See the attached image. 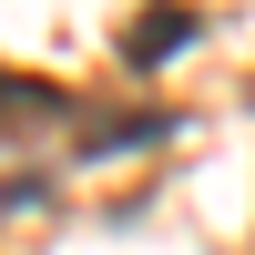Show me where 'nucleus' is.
<instances>
[{
    "mask_svg": "<svg viewBox=\"0 0 255 255\" xmlns=\"http://www.w3.org/2000/svg\"><path fill=\"white\" fill-rule=\"evenodd\" d=\"M51 113H72V92H51V82H31V72H0V133H31V123H51Z\"/></svg>",
    "mask_w": 255,
    "mask_h": 255,
    "instance_id": "nucleus-2",
    "label": "nucleus"
},
{
    "mask_svg": "<svg viewBox=\"0 0 255 255\" xmlns=\"http://www.w3.org/2000/svg\"><path fill=\"white\" fill-rule=\"evenodd\" d=\"M184 41H194V0H143V10L123 20V41H113V51L133 61V72H153V61H174Z\"/></svg>",
    "mask_w": 255,
    "mask_h": 255,
    "instance_id": "nucleus-1",
    "label": "nucleus"
}]
</instances>
